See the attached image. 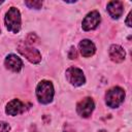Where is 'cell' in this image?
<instances>
[{
	"label": "cell",
	"instance_id": "cell-1",
	"mask_svg": "<svg viewBox=\"0 0 132 132\" xmlns=\"http://www.w3.org/2000/svg\"><path fill=\"white\" fill-rule=\"evenodd\" d=\"M54 86L50 80H41L36 87V97L42 104H48L54 98Z\"/></svg>",
	"mask_w": 132,
	"mask_h": 132
},
{
	"label": "cell",
	"instance_id": "cell-2",
	"mask_svg": "<svg viewBox=\"0 0 132 132\" xmlns=\"http://www.w3.org/2000/svg\"><path fill=\"white\" fill-rule=\"evenodd\" d=\"M5 26L7 28L8 31L12 32V33H18L21 30V13L19 11V9L16 7H10L6 14H5Z\"/></svg>",
	"mask_w": 132,
	"mask_h": 132
},
{
	"label": "cell",
	"instance_id": "cell-3",
	"mask_svg": "<svg viewBox=\"0 0 132 132\" xmlns=\"http://www.w3.org/2000/svg\"><path fill=\"white\" fill-rule=\"evenodd\" d=\"M125 99V91L120 87H113L109 89L105 94V101L107 106L111 108L119 107Z\"/></svg>",
	"mask_w": 132,
	"mask_h": 132
},
{
	"label": "cell",
	"instance_id": "cell-4",
	"mask_svg": "<svg viewBox=\"0 0 132 132\" xmlns=\"http://www.w3.org/2000/svg\"><path fill=\"white\" fill-rule=\"evenodd\" d=\"M18 51L21 53L28 61H30L33 64H38L41 61V55L38 50L29 46L25 43H20L18 45Z\"/></svg>",
	"mask_w": 132,
	"mask_h": 132
},
{
	"label": "cell",
	"instance_id": "cell-5",
	"mask_svg": "<svg viewBox=\"0 0 132 132\" xmlns=\"http://www.w3.org/2000/svg\"><path fill=\"white\" fill-rule=\"evenodd\" d=\"M66 78L71 85L75 87L81 86L86 81V77L84 75L82 70L77 67H69L66 70Z\"/></svg>",
	"mask_w": 132,
	"mask_h": 132
},
{
	"label": "cell",
	"instance_id": "cell-6",
	"mask_svg": "<svg viewBox=\"0 0 132 132\" xmlns=\"http://www.w3.org/2000/svg\"><path fill=\"white\" fill-rule=\"evenodd\" d=\"M100 21H101L100 13L97 10H93V11L89 12L82 20V23H81L82 30H85V31L94 30L95 28L98 27V25L100 24Z\"/></svg>",
	"mask_w": 132,
	"mask_h": 132
},
{
	"label": "cell",
	"instance_id": "cell-7",
	"mask_svg": "<svg viewBox=\"0 0 132 132\" xmlns=\"http://www.w3.org/2000/svg\"><path fill=\"white\" fill-rule=\"evenodd\" d=\"M95 103L92 98L86 97L82 100H80L76 105V111L77 113L82 118H89L94 110Z\"/></svg>",
	"mask_w": 132,
	"mask_h": 132
},
{
	"label": "cell",
	"instance_id": "cell-8",
	"mask_svg": "<svg viewBox=\"0 0 132 132\" xmlns=\"http://www.w3.org/2000/svg\"><path fill=\"white\" fill-rule=\"evenodd\" d=\"M27 109V106L25 103H23L19 99H12L6 104L5 111L9 116H18L22 112H24Z\"/></svg>",
	"mask_w": 132,
	"mask_h": 132
},
{
	"label": "cell",
	"instance_id": "cell-9",
	"mask_svg": "<svg viewBox=\"0 0 132 132\" xmlns=\"http://www.w3.org/2000/svg\"><path fill=\"white\" fill-rule=\"evenodd\" d=\"M4 64L8 70L13 71V72H19L23 67L22 60L16 55H13V54H10L5 58Z\"/></svg>",
	"mask_w": 132,
	"mask_h": 132
},
{
	"label": "cell",
	"instance_id": "cell-10",
	"mask_svg": "<svg viewBox=\"0 0 132 132\" xmlns=\"http://www.w3.org/2000/svg\"><path fill=\"white\" fill-rule=\"evenodd\" d=\"M108 53H109V58L111 59V61H113L116 63H120V62H123L125 60L126 53H125V50L121 45L112 44L109 47Z\"/></svg>",
	"mask_w": 132,
	"mask_h": 132
},
{
	"label": "cell",
	"instance_id": "cell-11",
	"mask_svg": "<svg viewBox=\"0 0 132 132\" xmlns=\"http://www.w3.org/2000/svg\"><path fill=\"white\" fill-rule=\"evenodd\" d=\"M107 11L112 19H119L124 12L123 3L121 1H110L107 3Z\"/></svg>",
	"mask_w": 132,
	"mask_h": 132
},
{
	"label": "cell",
	"instance_id": "cell-12",
	"mask_svg": "<svg viewBox=\"0 0 132 132\" xmlns=\"http://www.w3.org/2000/svg\"><path fill=\"white\" fill-rule=\"evenodd\" d=\"M79 50H80V54L87 58V57H91L95 54L96 46L91 40L84 39L79 42Z\"/></svg>",
	"mask_w": 132,
	"mask_h": 132
},
{
	"label": "cell",
	"instance_id": "cell-13",
	"mask_svg": "<svg viewBox=\"0 0 132 132\" xmlns=\"http://www.w3.org/2000/svg\"><path fill=\"white\" fill-rule=\"evenodd\" d=\"M25 4L29 7V8H35V9H39L42 6V2L41 1H36V0H27L25 1Z\"/></svg>",
	"mask_w": 132,
	"mask_h": 132
},
{
	"label": "cell",
	"instance_id": "cell-14",
	"mask_svg": "<svg viewBox=\"0 0 132 132\" xmlns=\"http://www.w3.org/2000/svg\"><path fill=\"white\" fill-rule=\"evenodd\" d=\"M10 126L6 122H0V132H9Z\"/></svg>",
	"mask_w": 132,
	"mask_h": 132
},
{
	"label": "cell",
	"instance_id": "cell-15",
	"mask_svg": "<svg viewBox=\"0 0 132 132\" xmlns=\"http://www.w3.org/2000/svg\"><path fill=\"white\" fill-rule=\"evenodd\" d=\"M68 57H69V59H71V60L77 58V53H76V50H75L74 46H71V47H70V51H69V53H68Z\"/></svg>",
	"mask_w": 132,
	"mask_h": 132
},
{
	"label": "cell",
	"instance_id": "cell-16",
	"mask_svg": "<svg viewBox=\"0 0 132 132\" xmlns=\"http://www.w3.org/2000/svg\"><path fill=\"white\" fill-rule=\"evenodd\" d=\"M36 40L37 39V37H36V35L35 34H33V33H31V34H29L28 35V38H27V40H28V42L29 43H31V42H33V40Z\"/></svg>",
	"mask_w": 132,
	"mask_h": 132
},
{
	"label": "cell",
	"instance_id": "cell-17",
	"mask_svg": "<svg viewBox=\"0 0 132 132\" xmlns=\"http://www.w3.org/2000/svg\"><path fill=\"white\" fill-rule=\"evenodd\" d=\"M131 14H132V12L130 11L129 13H128V16H127V20H126V24H127V26L128 27H131L132 26V24H131Z\"/></svg>",
	"mask_w": 132,
	"mask_h": 132
},
{
	"label": "cell",
	"instance_id": "cell-18",
	"mask_svg": "<svg viewBox=\"0 0 132 132\" xmlns=\"http://www.w3.org/2000/svg\"><path fill=\"white\" fill-rule=\"evenodd\" d=\"M3 3V1H0V4H2Z\"/></svg>",
	"mask_w": 132,
	"mask_h": 132
},
{
	"label": "cell",
	"instance_id": "cell-19",
	"mask_svg": "<svg viewBox=\"0 0 132 132\" xmlns=\"http://www.w3.org/2000/svg\"><path fill=\"white\" fill-rule=\"evenodd\" d=\"M0 33H1V30H0Z\"/></svg>",
	"mask_w": 132,
	"mask_h": 132
}]
</instances>
